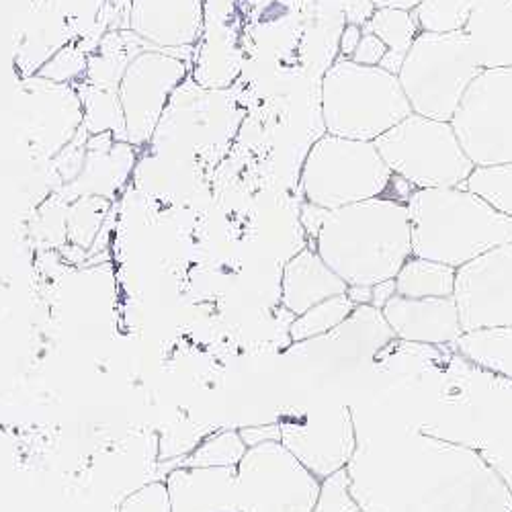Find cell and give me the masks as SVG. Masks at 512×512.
Instances as JSON below:
<instances>
[{"mask_svg": "<svg viewBox=\"0 0 512 512\" xmlns=\"http://www.w3.org/2000/svg\"><path fill=\"white\" fill-rule=\"evenodd\" d=\"M347 472L361 512H512V492L476 451L418 426L359 437Z\"/></svg>", "mask_w": 512, "mask_h": 512, "instance_id": "1", "label": "cell"}, {"mask_svg": "<svg viewBox=\"0 0 512 512\" xmlns=\"http://www.w3.org/2000/svg\"><path fill=\"white\" fill-rule=\"evenodd\" d=\"M437 418L422 433L476 451L512 492V379L490 373L453 351L443 369Z\"/></svg>", "mask_w": 512, "mask_h": 512, "instance_id": "2", "label": "cell"}, {"mask_svg": "<svg viewBox=\"0 0 512 512\" xmlns=\"http://www.w3.org/2000/svg\"><path fill=\"white\" fill-rule=\"evenodd\" d=\"M314 242L320 259L347 285L396 279L412 256L408 207L373 197L326 211Z\"/></svg>", "mask_w": 512, "mask_h": 512, "instance_id": "3", "label": "cell"}, {"mask_svg": "<svg viewBox=\"0 0 512 512\" xmlns=\"http://www.w3.org/2000/svg\"><path fill=\"white\" fill-rule=\"evenodd\" d=\"M412 256L463 267L512 242V216L461 187L416 189L408 201Z\"/></svg>", "mask_w": 512, "mask_h": 512, "instance_id": "4", "label": "cell"}, {"mask_svg": "<svg viewBox=\"0 0 512 512\" xmlns=\"http://www.w3.org/2000/svg\"><path fill=\"white\" fill-rule=\"evenodd\" d=\"M412 113L396 74L338 58L322 78V119L328 134L375 142Z\"/></svg>", "mask_w": 512, "mask_h": 512, "instance_id": "5", "label": "cell"}, {"mask_svg": "<svg viewBox=\"0 0 512 512\" xmlns=\"http://www.w3.org/2000/svg\"><path fill=\"white\" fill-rule=\"evenodd\" d=\"M480 70L463 31H420L402 62L398 80L412 113L451 121L463 93Z\"/></svg>", "mask_w": 512, "mask_h": 512, "instance_id": "6", "label": "cell"}, {"mask_svg": "<svg viewBox=\"0 0 512 512\" xmlns=\"http://www.w3.org/2000/svg\"><path fill=\"white\" fill-rule=\"evenodd\" d=\"M373 144L392 173L414 189L461 187L476 168L449 121L418 113H410Z\"/></svg>", "mask_w": 512, "mask_h": 512, "instance_id": "7", "label": "cell"}, {"mask_svg": "<svg viewBox=\"0 0 512 512\" xmlns=\"http://www.w3.org/2000/svg\"><path fill=\"white\" fill-rule=\"evenodd\" d=\"M394 173L373 142L322 136L302 166V191L308 203L326 211L381 197Z\"/></svg>", "mask_w": 512, "mask_h": 512, "instance_id": "8", "label": "cell"}, {"mask_svg": "<svg viewBox=\"0 0 512 512\" xmlns=\"http://www.w3.org/2000/svg\"><path fill=\"white\" fill-rule=\"evenodd\" d=\"M449 123L474 166L512 162V66L480 70Z\"/></svg>", "mask_w": 512, "mask_h": 512, "instance_id": "9", "label": "cell"}, {"mask_svg": "<svg viewBox=\"0 0 512 512\" xmlns=\"http://www.w3.org/2000/svg\"><path fill=\"white\" fill-rule=\"evenodd\" d=\"M236 478L240 512H312L322 484L281 441L248 447Z\"/></svg>", "mask_w": 512, "mask_h": 512, "instance_id": "10", "label": "cell"}, {"mask_svg": "<svg viewBox=\"0 0 512 512\" xmlns=\"http://www.w3.org/2000/svg\"><path fill=\"white\" fill-rule=\"evenodd\" d=\"M189 66L179 56L146 48L127 60L117 84L123 115V140L134 148L148 146L181 84Z\"/></svg>", "mask_w": 512, "mask_h": 512, "instance_id": "11", "label": "cell"}, {"mask_svg": "<svg viewBox=\"0 0 512 512\" xmlns=\"http://www.w3.org/2000/svg\"><path fill=\"white\" fill-rule=\"evenodd\" d=\"M279 441L322 482L347 469L357 449V426L347 404L302 408L279 424Z\"/></svg>", "mask_w": 512, "mask_h": 512, "instance_id": "12", "label": "cell"}, {"mask_svg": "<svg viewBox=\"0 0 512 512\" xmlns=\"http://www.w3.org/2000/svg\"><path fill=\"white\" fill-rule=\"evenodd\" d=\"M394 338L396 334L381 310L363 304L355 306L336 328L302 340V343H293L285 357L318 373L351 371L373 361V357L386 349Z\"/></svg>", "mask_w": 512, "mask_h": 512, "instance_id": "13", "label": "cell"}, {"mask_svg": "<svg viewBox=\"0 0 512 512\" xmlns=\"http://www.w3.org/2000/svg\"><path fill=\"white\" fill-rule=\"evenodd\" d=\"M453 300L463 332L512 326V242L459 267Z\"/></svg>", "mask_w": 512, "mask_h": 512, "instance_id": "14", "label": "cell"}, {"mask_svg": "<svg viewBox=\"0 0 512 512\" xmlns=\"http://www.w3.org/2000/svg\"><path fill=\"white\" fill-rule=\"evenodd\" d=\"M21 117L35 150L56 158L82 130V101L74 84H56L39 76L25 78Z\"/></svg>", "mask_w": 512, "mask_h": 512, "instance_id": "15", "label": "cell"}, {"mask_svg": "<svg viewBox=\"0 0 512 512\" xmlns=\"http://www.w3.org/2000/svg\"><path fill=\"white\" fill-rule=\"evenodd\" d=\"M205 21V0H130L127 29L152 50L175 54L195 46Z\"/></svg>", "mask_w": 512, "mask_h": 512, "instance_id": "16", "label": "cell"}, {"mask_svg": "<svg viewBox=\"0 0 512 512\" xmlns=\"http://www.w3.org/2000/svg\"><path fill=\"white\" fill-rule=\"evenodd\" d=\"M383 318L394 330L396 338L414 345L451 347L461 336L459 310L453 297H412L394 295L381 308Z\"/></svg>", "mask_w": 512, "mask_h": 512, "instance_id": "17", "label": "cell"}, {"mask_svg": "<svg viewBox=\"0 0 512 512\" xmlns=\"http://www.w3.org/2000/svg\"><path fill=\"white\" fill-rule=\"evenodd\" d=\"M164 486L170 512H240L236 467L183 465Z\"/></svg>", "mask_w": 512, "mask_h": 512, "instance_id": "18", "label": "cell"}, {"mask_svg": "<svg viewBox=\"0 0 512 512\" xmlns=\"http://www.w3.org/2000/svg\"><path fill=\"white\" fill-rule=\"evenodd\" d=\"M70 41H78L66 17L50 0H31L17 41L15 62L19 72L35 76L52 56H56Z\"/></svg>", "mask_w": 512, "mask_h": 512, "instance_id": "19", "label": "cell"}, {"mask_svg": "<svg viewBox=\"0 0 512 512\" xmlns=\"http://www.w3.org/2000/svg\"><path fill=\"white\" fill-rule=\"evenodd\" d=\"M349 285L340 279L312 248L297 252L283 269L281 300L283 306L300 316L316 304L345 295Z\"/></svg>", "mask_w": 512, "mask_h": 512, "instance_id": "20", "label": "cell"}, {"mask_svg": "<svg viewBox=\"0 0 512 512\" xmlns=\"http://www.w3.org/2000/svg\"><path fill=\"white\" fill-rule=\"evenodd\" d=\"M463 33L482 70L512 66V0H476Z\"/></svg>", "mask_w": 512, "mask_h": 512, "instance_id": "21", "label": "cell"}, {"mask_svg": "<svg viewBox=\"0 0 512 512\" xmlns=\"http://www.w3.org/2000/svg\"><path fill=\"white\" fill-rule=\"evenodd\" d=\"M453 351L490 373L512 379V326H490L461 332Z\"/></svg>", "mask_w": 512, "mask_h": 512, "instance_id": "22", "label": "cell"}, {"mask_svg": "<svg viewBox=\"0 0 512 512\" xmlns=\"http://www.w3.org/2000/svg\"><path fill=\"white\" fill-rule=\"evenodd\" d=\"M363 33L377 35L383 46L388 48L386 56L379 62V68L398 76L402 62L420 33V27L412 11L402 9H375L371 19L361 27Z\"/></svg>", "mask_w": 512, "mask_h": 512, "instance_id": "23", "label": "cell"}, {"mask_svg": "<svg viewBox=\"0 0 512 512\" xmlns=\"http://www.w3.org/2000/svg\"><path fill=\"white\" fill-rule=\"evenodd\" d=\"M457 269L410 256L396 275V291L402 297L422 300V297H453Z\"/></svg>", "mask_w": 512, "mask_h": 512, "instance_id": "24", "label": "cell"}, {"mask_svg": "<svg viewBox=\"0 0 512 512\" xmlns=\"http://www.w3.org/2000/svg\"><path fill=\"white\" fill-rule=\"evenodd\" d=\"M82 101V130H87L89 136H103L121 132L123 136V115L117 99V91L111 87H101L89 80L78 87Z\"/></svg>", "mask_w": 512, "mask_h": 512, "instance_id": "25", "label": "cell"}, {"mask_svg": "<svg viewBox=\"0 0 512 512\" xmlns=\"http://www.w3.org/2000/svg\"><path fill=\"white\" fill-rule=\"evenodd\" d=\"M461 189L482 197L496 211L512 216V162L476 166Z\"/></svg>", "mask_w": 512, "mask_h": 512, "instance_id": "26", "label": "cell"}, {"mask_svg": "<svg viewBox=\"0 0 512 512\" xmlns=\"http://www.w3.org/2000/svg\"><path fill=\"white\" fill-rule=\"evenodd\" d=\"M355 310V304L349 300V295H336L330 300H324L316 304L314 308L306 310L304 314L297 316L289 328L293 343H302V340L320 336L332 328H336L351 312Z\"/></svg>", "mask_w": 512, "mask_h": 512, "instance_id": "27", "label": "cell"}, {"mask_svg": "<svg viewBox=\"0 0 512 512\" xmlns=\"http://www.w3.org/2000/svg\"><path fill=\"white\" fill-rule=\"evenodd\" d=\"M476 0H422L412 11L420 31L457 33L463 31Z\"/></svg>", "mask_w": 512, "mask_h": 512, "instance_id": "28", "label": "cell"}, {"mask_svg": "<svg viewBox=\"0 0 512 512\" xmlns=\"http://www.w3.org/2000/svg\"><path fill=\"white\" fill-rule=\"evenodd\" d=\"M246 443L238 431H224L203 441L187 459L193 467H236L246 453Z\"/></svg>", "mask_w": 512, "mask_h": 512, "instance_id": "29", "label": "cell"}, {"mask_svg": "<svg viewBox=\"0 0 512 512\" xmlns=\"http://www.w3.org/2000/svg\"><path fill=\"white\" fill-rule=\"evenodd\" d=\"M89 52L84 50L78 41H70L56 56H52L41 70L35 74L44 80L56 82V84H76L87 80L89 74Z\"/></svg>", "mask_w": 512, "mask_h": 512, "instance_id": "30", "label": "cell"}, {"mask_svg": "<svg viewBox=\"0 0 512 512\" xmlns=\"http://www.w3.org/2000/svg\"><path fill=\"white\" fill-rule=\"evenodd\" d=\"M312 512H361L351 492V480L347 469H340V472L322 480L320 494Z\"/></svg>", "mask_w": 512, "mask_h": 512, "instance_id": "31", "label": "cell"}, {"mask_svg": "<svg viewBox=\"0 0 512 512\" xmlns=\"http://www.w3.org/2000/svg\"><path fill=\"white\" fill-rule=\"evenodd\" d=\"M50 3L66 17L78 39L97 27L107 0H50Z\"/></svg>", "mask_w": 512, "mask_h": 512, "instance_id": "32", "label": "cell"}, {"mask_svg": "<svg viewBox=\"0 0 512 512\" xmlns=\"http://www.w3.org/2000/svg\"><path fill=\"white\" fill-rule=\"evenodd\" d=\"M121 512H170L166 486L154 482L140 488L123 502Z\"/></svg>", "mask_w": 512, "mask_h": 512, "instance_id": "33", "label": "cell"}, {"mask_svg": "<svg viewBox=\"0 0 512 512\" xmlns=\"http://www.w3.org/2000/svg\"><path fill=\"white\" fill-rule=\"evenodd\" d=\"M388 48L383 46V41L373 35V33H363L357 50L353 52V56L349 60H353L355 64H363V66H379V62L386 56Z\"/></svg>", "mask_w": 512, "mask_h": 512, "instance_id": "34", "label": "cell"}, {"mask_svg": "<svg viewBox=\"0 0 512 512\" xmlns=\"http://www.w3.org/2000/svg\"><path fill=\"white\" fill-rule=\"evenodd\" d=\"M361 37H363L361 27H357V25H353V23H349V25L345 27L343 35H340V52H343L345 58H351V56H353V52H355L357 46H359Z\"/></svg>", "mask_w": 512, "mask_h": 512, "instance_id": "35", "label": "cell"}, {"mask_svg": "<svg viewBox=\"0 0 512 512\" xmlns=\"http://www.w3.org/2000/svg\"><path fill=\"white\" fill-rule=\"evenodd\" d=\"M394 295H398L396 291V279H390V281H383V283H377L373 285V300H371V306L375 308H383L386 306Z\"/></svg>", "mask_w": 512, "mask_h": 512, "instance_id": "36", "label": "cell"}, {"mask_svg": "<svg viewBox=\"0 0 512 512\" xmlns=\"http://www.w3.org/2000/svg\"><path fill=\"white\" fill-rule=\"evenodd\" d=\"M375 9H402V11H414L422 0H369Z\"/></svg>", "mask_w": 512, "mask_h": 512, "instance_id": "37", "label": "cell"}, {"mask_svg": "<svg viewBox=\"0 0 512 512\" xmlns=\"http://www.w3.org/2000/svg\"><path fill=\"white\" fill-rule=\"evenodd\" d=\"M347 295H349V300H351L355 306L371 304V300H373V287H365V285H349Z\"/></svg>", "mask_w": 512, "mask_h": 512, "instance_id": "38", "label": "cell"}]
</instances>
